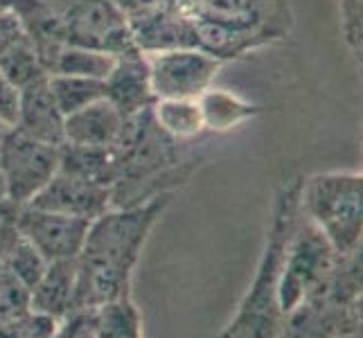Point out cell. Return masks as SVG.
Masks as SVG:
<instances>
[{
	"label": "cell",
	"mask_w": 363,
	"mask_h": 338,
	"mask_svg": "<svg viewBox=\"0 0 363 338\" xmlns=\"http://www.w3.org/2000/svg\"><path fill=\"white\" fill-rule=\"evenodd\" d=\"M345 338H357V334H350V336H345Z\"/></svg>",
	"instance_id": "d6a6232c"
},
{
	"label": "cell",
	"mask_w": 363,
	"mask_h": 338,
	"mask_svg": "<svg viewBox=\"0 0 363 338\" xmlns=\"http://www.w3.org/2000/svg\"><path fill=\"white\" fill-rule=\"evenodd\" d=\"M108 3L116 5L124 14V18L131 21L143 14H152V11H158V9L174 7L177 0H108Z\"/></svg>",
	"instance_id": "f1b7e54d"
},
{
	"label": "cell",
	"mask_w": 363,
	"mask_h": 338,
	"mask_svg": "<svg viewBox=\"0 0 363 338\" xmlns=\"http://www.w3.org/2000/svg\"><path fill=\"white\" fill-rule=\"evenodd\" d=\"M3 264L25 286V289L32 291L34 284L41 280L48 261L39 255V250H36L32 244L25 242L23 237L18 235V240L14 242V246H11L7 250V255L3 257Z\"/></svg>",
	"instance_id": "cb8c5ba5"
},
{
	"label": "cell",
	"mask_w": 363,
	"mask_h": 338,
	"mask_svg": "<svg viewBox=\"0 0 363 338\" xmlns=\"http://www.w3.org/2000/svg\"><path fill=\"white\" fill-rule=\"evenodd\" d=\"M18 97L21 91L0 72V124L14 127L18 118Z\"/></svg>",
	"instance_id": "4316f807"
},
{
	"label": "cell",
	"mask_w": 363,
	"mask_h": 338,
	"mask_svg": "<svg viewBox=\"0 0 363 338\" xmlns=\"http://www.w3.org/2000/svg\"><path fill=\"white\" fill-rule=\"evenodd\" d=\"M0 72H3L18 91L48 77L45 66L41 64L36 50L25 36L0 57Z\"/></svg>",
	"instance_id": "603a6c76"
},
{
	"label": "cell",
	"mask_w": 363,
	"mask_h": 338,
	"mask_svg": "<svg viewBox=\"0 0 363 338\" xmlns=\"http://www.w3.org/2000/svg\"><path fill=\"white\" fill-rule=\"evenodd\" d=\"M48 86L59 111L64 113V118L97 102V99L106 97L104 81L89 79V77H74V74H50Z\"/></svg>",
	"instance_id": "7402d4cb"
},
{
	"label": "cell",
	"mask_w": 363,
	"mask_h": 338,
	"mask_svg": "<svg viewBox=\"0 0 363 338\" xmlns=\"http://www.w3.org/2000/svg\"><path fill=\"white\" fill-rule=\"evenodd\" d=\"M28 205L93 221L111 208V187L91 179L57 171L52 181Z\"/></svg>",
	"instance_id": "30bf717a"
},
{
	"label": "cell",
	"mask_w": 363,
	"mask_h": 338,
	"mask_svg": "<svg viewBox=\"0 0 363 338\" xmlns=\"http://www.w3.org/2000/svg\"><path fill=\"white\" fill-rule=\"evenodd\" d=\"M199 108H201V118H203V129L206 131H230L235 127H240L246 120L259 116L264 113V108L257 106V104H250L246 102L244 97L235 95L230 91H223V89H210L196 97Z\"/></svg>",
	"instance_id": "e0dca14e"
},
{
	"label": "cell",
	"mask_w": 363,
	"mask_h": 338,
	"mask_svg": "<svg viewBox=\"0 0 363 338\" xmlns=\"http://www.w3.org/2000/svg\"><path fill=\"white\" fill-rule=\"evenodd\" d=\"M74 286H77V259L50 261L41 280L30 291V309L64 322L74 314Z\"/></svg>",
	"instance_id": "9a60e30c"
},
{
	"label": "cell",
	"mask_w": 363,
	"mask_h": 338,
	"mask_svg": "<svg viewBox=\"0 0 363 338\" xmlns=\"http://www.w3.org/2000/svg\"><path fill=\"white\" fill-rule=\"evenodd\" d=\"M66 28L68 45L95 47L111 55L138 52L129 23L108 0H48Z\"/></svg>",
	"instance_id": "52a82bcc"
},
{
	"label": "cell",
	"mask_w": 363,
	"mask_h": 338,
	"mask_svg": "<svg viewBox=\"0 0 363 338\" xmlns=\"http://www.w3.org/2000/svg\"><path fill=\"white\" fill-rule=\"evenodd\" d=\"M118 57L95 47L64 45L52 64L50 74H74V77H89L104 81L113 70ZM48 74V77H50Z\"/></svg>",
	"instance_id": "44dd1931"
},
{
	"label": "cell",
	"mask_w": 363,
	"mask_h": 338,
	"mask_svg": "<svg viewBox=\"0 0 363 338\" xmlns=\"http://www.w3.org/2000/svg\"><path fill=\"white\" fill-rule=\"evenodd\" d=\"M300 212L332 244L336 255L361 248L363 179L359 171H320L303 179Z\"/></svg>",
	"instance_id": "277c9868"
},
{
	"label": "cell",
	"mask_w": 363,
	"mask_h": 338,
	"mask_svg": "<svg viewBox=\"0 0 363 338\" xmlns=\"http://www.w3.org/2000/svg\"><path fill=\"white\" fill-rule=\"evenodd\" d=\"M9 11L16 16L23 36L32 43L41 64L50 74L59 50L68 45L66 28L55 7L48 0H11Z\"/></svg>",
	"instance_id": "4fadbf2b"
},
{
	"label": "cell",
	"mask_w": 363,
	"mask_h": 338,
	"mask_svg": "<svg viewBox=\"0 0 363 338\" xmlns=\"http://www.w3.org/2000/svg\"><path fill=\"white\" fill-rule=\"evenodd\" d=\"M127 23L135 50L145 57L169 52V50L199 47L192 23L187 21L185 14H181L177 5L152 11V14H143Z\"/></svg>",
	"instance_id": "8fae6325"
},
{
	"label": "cell",
	"mask_w": 363,
	"mask_h": 338,
	"mask_svg": "<svg viewBox=\"0 0 363 338\" xmlns=\"http://www.w3.org/2000/svg\"><path fill=\"white\" fill-rule=\"evenodd\" d=\"M59 329V320L25 309L23 314L0 322V338H52Z\"/></svg>",
	"instance_id": "d4e9b609"
},
{
	"label": "cell",
	"mask_w": 363,
	"mask_h": 338,
	"mask_svg": "<svg viewBox=\"0 0 363 338\" xmlns=\"http://www.w3.org/2000/svg\"><path fill=\"white\" fill-rule=\"evenodd\" d=\"M106 99L113 104L122 118H133L152 108L156 97L149 84V66L143 52L120 55L113 70L104 79Z\"/></svg>",
	"instance_id": "7c38bea8"
},
{
	"label": "cell",
	"mask_w": 363,
	"mask_h": 338,
	"mask_svg": "<svg viewBox=\"0 0 363 338\" xmlns=\"http://www.w3.org/2000/svg\"><path fill=\"white\" fill-rule=\"evenodd\" d=\"M147 66L156 99H196L215 84L223 61L201 47H183L149 55Z\"/></svg>",
	"instance_id": "ba28073f"
},
{
	"label": "cell",
	"mask_w": 363,
	"mask_h": 338,
	"mask_svg": "<svg viewBox=\"0 0 363 338\" xmlns=\"http://www.w3.org/2000/svg\"><path fill=\"white\" fill-rule=\"evenodd\" d=\"M7 127H5V124H0V135H3V131H5Z\"/></svg>",
	"instance_id": "1f68e13d"
},
{
	"label": "cell",
	"mask_w": 363,
	"mask_h": 338,
	"mask_svg": "<svg viewBox=\"0 0 363 338\" xmlns=\"http://www.w3.org/2000/svg\"><path fill=\"white\" fill-rule=\"evenodd\" d=\"M52 338H93V311H74Z\"/></svg>",
	"instance_id": "83f0119b"
},
{
	"label": "cell",
	"mask_w": 363,
	"mask_h": 338,
	"mask_svg": "<svg viewBox=\"0 0 363 338\" xmlns=\"http://www.w3.org/2000/svg\"><path fill=\"white\" fill-rule=\"evenodd\" d=\"M59 171L72 176L91 179L104 185H113V152L102 147H82L64 142L59 145Z\"/></svg>",
	"instance_id": "ac0fdd59"
},
{
	"label": "cell",
	"mask_w": 363,
	"mask_h": 338,
	"mask_svg": "<svg viewBox=\"0 0 363 338\" xmlns=\"http://www.w3.org/2000/svg\"><path fill=\"white\" fill-rule=\"evenodd\" d=\"M93 338H143V318L131 293L93 309Z\"/></svg>",
	"instance_id": "ffe728a7"
},
{
	"label": "cell",
	"mask_w": 363,
	"mask_h": 338,
	"mask_svg": "<svg viewBox=\"0 0 363 338\" xmlns=\"http://www.w3.org/2000/svg\"><path fill=\"white\" fill-rule=\"evenodd\" d=\"M152 116L158 127L177 142H187L206 131L196 99H156Z\"/></svg>",
	"instance_id": "d6986e66"
},
{
	"label": "cell",
	"mask_w": 363,
	"mask_h": 338,
	"mask_svg": "<svg viewBox=\"0 0 363 338\" xmlns=\"http://www.w3.org/2000/svg\"><path fill=\"white\" fill-rule=\"evenodd\" d=\"M23 39V30L16 21V16L11 11H0V57H3L7 50L18 43Z\"/></svg>",
	"instance_id": "f546056e"
},
{
	"label": "cell",
	"mask_w": 363,
	"mask_h": 338,
	"mask_svg": "<svg viewBox=\"0 0 363 338\" xmlns=\"http://www.w3.org/2000/svg\"><path fill=\"white\" fill-rule=\"evenodd\" d=\"M336 259H339V255H336L332 244L325 240V235L303 212H298L289 244H286L278 289L282 316L294 311L309 293H314L328 280Z\"/></svg>",
	"instance_id": "5b68a950"
},
{
	"label": "cell",
	"mask_w": 363,
	"mask_h": 338,
	"mask_svg": "<svg viewBox=\"0 0 363 338\" xmlns=\"http://www.w3.org/2000/svg\"><path fill=\"white\" fill-rule=\"evenodd\" d=\"M64 113L59 111L52 93H50L48 77L21 89L18 118L14 127L36 140L59 147L64 145Z\"/></svg>",
	"instance_id": "5bb4252c"
},
{
	"label": "cell",
	"mask_w": 363,
	"mask_h": 338,
	"mask_svg": "<svg viewBox=\"0 0 363 338\" xmlns=\"http://www.w3.org/2000/svg\"><path fill=\"white\" fill-rule=\"evenodd\" d=\"M341 11V32L343 41L361 64V43H363V0H339Z\"/></svg>",
	"instance_id": "484cf974"
},
{
	"label": "cell",
	"mask_w": 363,
	"mask_h": 338,
	"mask_svg": "<svg viewBox=\"0 0 363 338\" xmlns=\"http://www.w3.org/2000/svg\"><path fill=\"white\" fill-rule=\"evenodd\" d=\"M124 118L108 99L84 106L82 111L66 116L64 120V142L82 147H102L113 149L122 131Z\"/></svg>",
	"instance_id": "2e32d148"
},
{
	"label": "cell",
	"mask_w": 363,
	"mask_h": 338,
	"mask_svg": "<svg viewBox=\"0 0 363 338\" xmlns=\"http://www.w3.org/2000/svg\"><path fill=\"white\" fill-rule=\"evenodd\" d=\"M7 192H5V181H3V174H0V201H5Z\"/></svg>",
	"instance_id": "4dcf8cb0"
},
{
	"label": "cell",
	"mask_w": 363,
	"mask_h": 338,
	"mask_svg": "<svg viewBox=\"0 0 363 338\" xmlns=\"http://www.w3.org/2000/svg\"><path fill=\"white\" fill-rule=\"evenodd\" d=\"M199 47L219 61L240 59L291 34L289 0H177Z\"/></svg>",
	"instance_id": "7a4b0ae2"
},
{
	"label": "cell",
	"mask_w": 363,
	"mask_h": 338,
	"mask_svg": "<svg viewBox=\"0 0 363 338\" xmlns=\"http://www.w3.org/2000/svg\"><path fill=\"white\" fill-rule=\"evenodd\" d=\"M89 228L91 219L68 217L32 205H21L16 212L18 235L39 250L48 264L61 259H77Z\"/></svg>",
	"instance_id": "9c48e42d"
},
{
	"label": "cell",
	"mask_w": 363,
	"mask_h": 338,
	"mask_svg": "<svg viewBox=\"0 0 363 338\" xmlns=\"http://www.w3.org/2000/svg\"><path fill=\"white\" fill-rule=\"evenodd\" d=\"M300 185H303V179H291L275 194L273 217L255 280L221 338H280L282 311L278 289L286 244H289L300 212Z\"/></svg>",
	"instance_id": "3957f363"
},
{
	"label": "cell",
	"mask_w": 363,
	"mask_h": 338,
	"mask_svg": "<svg viewBox=\"0 0 363 338\" xmlns=\"http://www.w3.org/2000/svg\"><path fill=\"white\" fill-rule=\"evenodd\" d=\"M59 171V147L36 140L18 127H7L0 135V174L7 201L28 205Z\"/></svg>",
	"instance_id": "8992f818"
},
{
	"label": "cell",
	"mask_w": 363,
	"mask_h": 338,
	"mask_svg": "<svg viewBox=\"0 0 363 338\" xmlns=\"http://www.w3.org/2000/svg\"><path fill=\"white\" fill-rule=\"evenodd\" d=\"M172 198L167 192L133 208H108L91 221L77 257L74 311H93L129 293L143 246Z\"/></svg>",
	"instance_id": "6da1fadb"
},
{
	"label": "cell",
	"mask_w": 363,
	"mask_h": 338,
	"mask_svg": "<svg viewBox=\"0 0 363 338\" xmlns=\"http://www.w3.org/2000/svg\"><path fill=\"white\" fill-rule=\"evenodd\" d=\"M0 269H3V261H0Z\"/></svg>",
	"instance_id": "836d02e7"
}]
</instances>
